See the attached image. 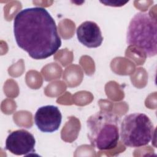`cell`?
<instances>
[{
    "label": "cell",
    "instance_id": "cell-1",
    "mask_svg": "<svg viewBox=\"0 0 157 157\" xmlns=\"http://www.w3.org/2000/svg\"><path fill=\"white\" fill-rule=\"evenodd\" d=\"M13 34L17 45L34 59H46L61 46L53 18L41 7L18 12L13 20Z\"/></svg>",
    "mask_w": 157,
    "mask_h": 157
},
{
    "label": "cell",
    "instance_id": "cell-2",
    "mask_svg": "<svg viewBox=\"0 0 157 157\" xmlns=\"http://www.w3.org/2000/svg\"><path fill=\"white\" fill-rule=\"evenodd\" d=\"M120 118L113 113L101 110L86 121L87 137L91 145L100 150L117 147L120 137Z\"/></svg>",
    "mask_w": 157,
    "mask_h": 157
},
{
    "label": "cell",
    "instance_id": "cell-3",
    "mask_svg": "<svg viewBox=\"0 0 157 157\" xmlns=\"http://www.w3.org/2000/svg\"><path fill=\"white\" fill-rule=\"evenodd\" d=\"M126 42L141 50L147 57L157 53V23L145 12H138L131 20L126 33Z\"/></svg>",
    "mask_w": 157,
    "mask_h": 157
},
{
    "label": "cell",
    "instance_id": "cell-4",
    "mask_svg": "<svg viewBox=\"0 0 157 157\" xmlns=\"http://www.w3.org/2000/svg\"><path fill=\"white\" fill-rule=\"evenodd\" d=\"M154 134V126L144 113H133L126 115L120 123L121 141L127 147L145 146L151 140Z\"/></svg>",
    "mask_w": 157,
    "mask_h": 157
},
{
    "label": "cell",
    "instance_id": "cell-5",
    "mask_svg": "<svg viewBox=\"0 0 157 157\" xmlns=\"http://www.w3.org/2000/svg\"><path fill=\"white\" fill-rule=\"evenodd\" d=\"M36 140L34 136L25 129L11 132L6 140L5 148L15 155L28 156L35 153Z\"/></svg>",
    "mask_w": 157,
    "mask_h": 157
},
{
    "label": "cell",
    "instance_id": "cell-6",
    "mask_svg": "<svg viewBox=\"0 0 157 157\" xmlns=\"http://www.w3.org/2000/svg\"><path fill=\"white\" fill-rule=\"evenodd\" d=\"M34 120L41 132L52 133L59 129L62 121V115L58 107L47 105L37 110Z\"/></svg>",
    "mask_w": 157,
    "mask_h": 157
},
{
    "label": "cell",
    "instance_id": "cell-7",
    "mask_svg": "<svg viewBox=\"0 0 157 157\" xmlns=\"http://www.w3.org/2000/svg\"><path fill=\"white\" fill-rule=\"evenodd\" d=\"M78 41L88 48H97L103 41L99 26L94 21H86L78 26L76 30Z\"/></svg>",
    "mask_w": 157,
    "mask_h": 157
},
{
    "label": "cell",
    "instance_id": "cell-8",
    "mask_svg": "<svg viewBox=\"0 0 157 157\" xmlns=\"http://www.w3.org/2000/svg\"><path fill=\"white\" fill-rule=\"evenodd\" d=\"M100 2L104 4L105 6H109L112 7H121L128 2V1H100Z\"/></svg>",
    "mask_w": 157,
    "mask_h": 157
}]
</instances>
